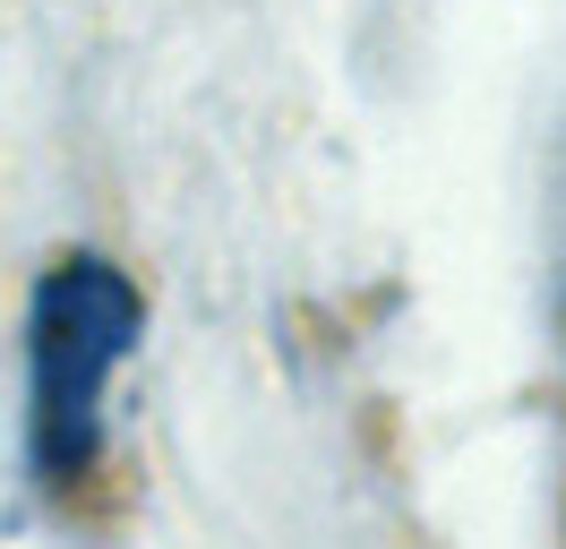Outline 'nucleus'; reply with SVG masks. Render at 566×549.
<instances>
[{"mask_svg": "<svg viewBox=\"0 0 566 549\" xmlns=\"http://www.w3.org/2000/svg\"><path fill=\"white\" fill-rule=\"evenodd\" d=\"M138 335L146 301L112 258L70 249L35 274V292H27V464L43 489H77L95 473L112 377L138 352Z\"/></svg>", "mask_w": 566, "mask_h": 549, "instance_id": "nucleus-1", "label": "nucleus"}]
</instances>
